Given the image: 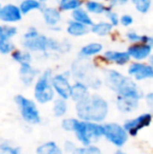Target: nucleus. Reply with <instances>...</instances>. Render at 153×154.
I'll list each match as a JSON object with an SVG mask.
<instances>
[{
  "instance_id": "1",
  "label": "nucleus",
  "mask_w": 153,
  "mask_h": 154,
  "mask_svg": "<svg viewBox=\"0 0 153 154\" xmlns=\"http://www.w3.org/2000/svg\"><path fill=\"white\" fill-rule=\"evenodd\" d=\"M109 112L108 102L99 94H89L76 104V114L80 121L101 124Z\"/></svg>"
},
{
  "instance_id": "2",
  "label": "nucleus",
  "mask_w": 153,
  "mask_h": 154,
  "mask_svg": "<svg viewBox=\"0 0 153 154\" xmlns=\"http://www.w3.org/2000/svg\"><path fill=\"white\" fill-rule=\"evenodd\" d=\"M106 84L118 97H127L139 101L144 97V93L134 81L113 69L106 72Z\"/></svg>"
},
{
  "instance_id": "3",
  "label": "nucleus",
  "mask_w": 153,
  "mask_h": 154,
  "mask_svg": "<svg viewBox=\"0 0 153 154\" xmlns=\"http://www.w3.org/2000/svg\"><path fill=\"white\" fill-rule=\"evenodd\" d=\"M78 142H80L84 147L90 146L93 142H96L103 137L104 130H103V124H96L91 122H85L76 119L74 129Z\"/></svg>"
},
{
  "instance_id": "4",
  "label": "nucleus",
  "mask_w": 153,
  "mask_h": 154,
  "mask_svg": "<svg viewBox=\"0 0 153 154\" xmlns=\"http://www.w3.org/2000/svg\"><path fill=\"white\" fill-rule=\"evenodd\" d=\"M51 77H53L51 71L47 69L38 78L34 88V97L38 103L47 104L53 101L55 97V91L50 83Z\"/></svg>"
},
{
  "instance_id": "5",
  "label": "nucleus",
  "mask_w": 153,
  "mask_h": 154,
  "mask_svg": "<svg viewBox=\"0 0 153 154\" xmlns=\"http://www.w3.org/2000/svg\"><path fill=\"white\" fill-rule=\"evenodd\" d=\"M14 100L21 116L25 122L32 125H37L41 122L40 112H39L37 104L33 100L27 99L22 94H17Z\"/></svg>"
},
{
  "instance_id": "6",
  "label": "nucleus",
  "mask_w": 153,
  "mask_h": 154,
  "mask_svg": "<svg viewBox=\"0 0 153 154\" xmlns=\"http://www.w3.org/2000/svg\"><path fill=\"white\" fill-rule=\"evenodd\" d=\"M103 130H104L103 136L118 148L123 147L128 140V134L120 124L106 123L103 125Z\"/></svg>"
},
{
  "instance_id": "7",
  "label": "nucleus",
  "mask_w": 153,
  "mask_h": 154,
  "mask_svg": "<svg viewBox=\"0 0 153 154\" xmlns=\"http://www.w3.org/2000/svg\"><path fill=\"white\" fill-rule=\"evenodd\" d=\"M152 122V114L150 112H144L134 119L127 120L123 125V128L127 132L128 136L135 137L141 130L150 126Z\"/></svg>"
},
{
  "instance_id": "8",
  "label": "nucleus",
  "mask_w": 153,
  "mask_h": 154,
  "mask_svg": "<svg viewBox=\"0 0 153 154\" xmlns=\"http://www.w3.org/2000/svg\"><path fill=\"white\" fill-rule=\"evenodd\" d=\"M51 87L54 91L59 95L60 99L68 100L70 97V89H72V84L68 80V72L59 73L54 77H51Z\"/></svg>"
},
{
  "instance_id": "9",
  "label": "nucleus",
  "mask_w": 153,
  "mask_h": 154,
  "mask_svg": "<svg viewBox=\"0 0 153 154\" xmlns=\"http://www.w3.org/2000/svg\"><path fill=\"white\" fill-rule=\"evenodd\" d=\"M128 73L134 78L136 81H143L153 78V68L151 64L135 62L129 66Z\"/></svg>"
},
{
  "instance_id": "10",
  "label": "nucleus",
  "mask_w": 153,
  "mask_h": 154,
  "mask_svg": "<svg viewBox=\"0 0 153 154\" xmlns=\"http://www.w3.org/2000/svg\"><path fill=\"white\" fill-rule=\"evenodd\" d=\"M151 49H152L151 45L144 44V43L139 42L129 46L126 53L128 54L130 58H133V59L137 60V61H142V60H145L148 57H150Z\"/></svg>"
},
{
  "instance_id": "11",
  "label": "nucleus",
  "mask_w": 153,
  "mask_h": 154,
  "mask_svg": "<svg viewBox=\"0 0 153 154\" xmlns=\"http://www.w3.org/2000/svg\"><path fill=\"white\" fill-rule=\"evenodd\" d=\"M22 18L19 6L15 4H6L0 8V20L3 22H17Z\"/></svg>"
},
{
  "instance_id": "12",
  "label": "nucleus",
  "mask_w": 153,
  "mask_h": 154,
  "mask_svg": "<svg viewBox=\"0 0 153 154\" xmlns=\"http://www.w3.org/2000/svg\"><path fill=\"white\" fill-rule=\"evenodd\" d=\"M47 39L43 35H38L33 39H27L23 41V46L29 51H45L47 49Z\"/></svg>"
},
{
  "instance_id": "13",
  "label": "nucleus",
  "mask_w": 153,
  "mask_h": 154,
  "mask_svg": "<svg viewBox=\"0 0 153 154\" xmlns=\"http://www.w3.org/2000/svg\"><path fill=\"white\" fill-rule=\"evenodd\" d=\"M89 94V88L86 84L82 83V82H76L74 85H72L69 99H72L76 103H79L84 99H86Z\"/></svg>"
},
{
  "instance_id": "14",
  "label": "nucleus",
  "mask_w": 153,
  "mask_h": 154,
  "mask_svg": "<svg viewBox=\"0 0 153 154\" xmlns=\"http://www.w3.org/2000/svg\"><path fill=\"white\" fill-rule=\"evenodd\" d=\"M20 79L23 82V84L26 86H29L35 80L38 71L31 65V63H23L20 64Z\"/></svg>"
},
{
  "instance_id": "15",
  "label": "nucleus",
  "mask_w": 153,
  "mask_h": 154,
  "mask_svg": "<svg viewBox=\"0 0 153 154\" xmlns=\"http://www.w3.org/2000/svg\"><path fill=\"white\" fill-rule=\"evenodd\" d=\"M104 59L108 62L115 63L118 65H125L130 61V57L126 51H108L104 54Z\"/></svg>"
},
{
  "instance_id": "16",
  "label": "nucleus",
  "mask_w": 153,
  "mask_h": 154,
  "mask_svg": "<svg viewBox=\"0 0 153 154\" xmlns=\"http://www.w3.org/2000/svg\"><path fill=\"white\" fill-rule=\"evenodd\" d=\"M139 102L136 100L132 99H127V97H116V106L118 109L123 113H129V112H133L134 110L137 109L139 107Z\"/></svg>"
},
{
  "instance_id": "17",
  "label": "nucleus",
  "mask_w": 153,
  "mask_h": 154,
  "mask_svg": "<svg viewBox=\"0 0 153 154\" xmlns=\"http://www.w3.org/2000/svg\"><path fill=\"white\" fill-rule=\"evenodd\" d=\"M43 18H44L46 24L50 26H55L61 20V14L55 8H46L43 10Z\"/></svg>"
},
{
  "instance_id": "18",
  "label": "nucleus",
  "mask_w": 153,
  "mask_h": 154,
  "mask_svg": "<svg viewBox=\"0 0 153 154\" xmlns=\"http://www.w3.org/2000/svg\"><path fill=\"white\" fill-rule=\"evenodd\" d=\"M37 154H64L63 150L58 146L56 142H46L40 145L36 150Z\"/></svg>"
},
{
  "instance_id": "19",
  "label": "nucleus",
  "mask_w": 153,
  "mask_h": 154,
  "mask_svg": "<svg viewBox=\"0 0 153 154\" xmlns=\"http://www.w3.org/2000/svg\"><path fill=\"white\" fill-rule=\"evenodd\" d=\"M72 19H74V21H76V22H79L83 25H86V26H91V25L93 24V22H92L89 15L86 13L85 10H83V8H81L72 11Z\"/></svg>"
},
{
  "instance_id": "20",
  "label": "nucleus",
  "mask_w": 153,
  "mask_h": 154,
  "mask_svg": "<svg viewBox=\"0 0 153 154\" xmlns=\"http://www.w3.org/2000/svg\"><path fill=\"white\" fill-rule=\"evenodd\" d=\"M89 32V29L86 25H83L79 22H76V21H70L68 23L67 26V32L72 36H76V37H80L83 36V35L87 34Z\"/></svg>"
},
{
  "instance_id": "21",
  "label": "nucleus",
  "mask_w": 153,
  "mask_h": 154,
  "mask_svg": "<svg viewBox=\"0 0 153 154\" xmlns=\"http://www.w3.org/2000/svg\"><path fill=\"white\" fill-rule=\"evenodd\" d=\"M103 49V45L101 43H90V44L85 45L84 47H82L81 51H80V55L82 57H91V56H96L98 54H100Z\"/></svg>"
},
{
  "instance_id": "22",
  "label": "nucleus",
  "mask_w": 153,
  "mask_h": 154,
  "mask_svg": "<svg viewBox=\"0 0 153 154\" xmlns=\"http://www.w3.org/2000/svg\"><path fill=\"white\" fill-rule=\"evenodd\" d=\"M112 27L113 26L109 22H100L96 24H92L90 26V31L99 36H106V35L110 34Z\"/></svg>"
},
{
  "instance_id": "23",
  "label": "nucleus",
  "mask_w": 153,
  "mask_h": 154,
  "mask_svg": "<svg viewBox=\"0 0 153 154\" xmlns=\"http://www.w3.org/2000/svg\"><path fill=\"white\" fill-rule=\"evenodd\" d=\"M41 8H42V4L37 0H23L19 6L22 15H26L27 13L34 10H40Z\"/></svg>"
},
{
  "instance_id": "24",
  "label": "nucleus",
  "mask_w": 153,
  "mask_h": 154,
  "mask_svg": "<svg viewBox=\"0 0 153 154\" xmlns=\"http://www.w3.org/2000/svg\"><path fill=\"white\" fill-rule=\"evenodd\" d=\"M67 103H66L65 100L63 99H57L54 103V107H53V112L55 114V116L57 118H61V116H65L66 112H67Z\"/></svg>"
},
{
  "instance_id": "25",
  "label": "nucleus",
  "mask_w": 153,
  "mask_h": 154,
  "mask_svg": "<svg viewBox=\"0 0 153 154\" xmlns=\"http://www.w3.org/2000/svg\"><path fill=\"white\" fill-rule=\"evenodd\" d=\"M17 34V29L11 25H0V40H11Z\"/></svg>"
},
{
  "instance_id": "26",
  "label": "nucleus",
  "mask_w": 153,
  "mask_h": 154,
  "mask_svg": "<svg viewBox=\"0 0 153 154\" xmlns=\"http://www.w3.org/2000/svg\"><path fill=\"white\" fill-rule=\"evenodd\" d=\"M86 10L90 13H93V14H103L104 12H106V8L105 5H103L102 3L98 1H92V0H89L85 3Z\"/></svg>"
},
{
  "instance_id": "27",
  "label": "nucleus",
  "mask_w": 153,
  "mask_h": 154,
  "mask_svg": "<svg viewBox=\"0 0 153 154\" xmlns=\"http://www.w3.org/2000/svg\"><path fill=\"white\" fill-rule=\"evenodd\" d=\"M59 5L64 11H75L77 8H81V0H60Z\"/></svg>"
},
{
  "instance_id": "28",
  "label": "nucleus",
  "mask_w": 153,
  "mask_h": 154,
  "mask_svg": "<svg viewBox=\"0 0 153 154\" xmlns=\"http://www.w3.org/2000/svg\"><path fill=\"white\" fill-rule=\"evenodd\" d=\"M13 59L16 62L23 64V63H31L32 56L29 51H15L12 54Z\"/></svg>"
},
{
  "instance_id": "29",
  "label": "nucleus",
  "mask_w": 153,
  "mask_h": 154,
  "mask_svg": "<svg viewBox=\"0 0 153 154\" xmlns=\"http://www.w3.org/2000/svg\"><path fill=\"white\" fill-rule=\"evenodd\" d=\"M72 154H103V153L98 146L90 145V146H86V147L84 146L77 147V149L72 152Z\"/></svg>"
},
{
  "instance_id": "30",
  "label": "nucleus",
  "mask_w": 153,
  "mask_h": 154,
  "mask_svg": "<svg viewBox=\"0 0 153 154\" xmlns=\"http://www.w3.org/2000/svg\"><path fill=\"white\" fill-rule=\"evenodd\" d=\"M139 13H147L151 8V0H131Z\"/></svg>"
},
{
  "instance_id": "31",
  "label": "nucleus",
  "mask_w": 153,
  "mask_h": 154,
  "mask_svg": "<svg viewBox=\"0 0 153 154\" xmlns=\"http://www.w3.org/2000/svg\"><path fill=\"white\" fill-rule=\"evenodd\" d=\"M15 46L10 40H0V53L6 55L14 51Z\"/></svg>"
},
{
  "instance_id": "32",
  "label": "nucleus",
  "mask_w": 153,
  "mask_h": 154,
  "mask_svg": "<svg viewBox=\"0 0 153 154\" xmlns=\"http://www.w3.org/2000/svg\"><path fill=\"white\" fill-rule=\"evenodd\" d=\"M0 151L4 154H20L18 147H12L10 145H0Z\"/></svg>"
},
{
  "instance_id": "33",
  "label": "nucleus",
  "mask_w": 153,
  "mask_h": 154,
  "mask_svg": "<svg viewBox=\"0 0 153 154\" xmlns=\"http://www.w3.org/2000/svg\"><path fill=\"white\" fill-rule=\"evenodd\" d=\"M75 122H76V119L74 118H69V119H64L61 123V126L63 128V130L68 132H72V129H74L75 126Z\"/></svg>"
},
{
  "instance_id": "34",
  "label": "nucleus",
  "mask_w": 153,
  "mask_h": 154,
  "mask_svg": "<svg viewBox=\"0 0 153 154\" xmlns=\"http://www.w3.org/2000/svg\"><path fill=\"white\" fill-rule=\"evenodd\" d=\"M106 16H107V18L109 19V21H110V24L112 25H118V23H120V18H118V16L115 14V13H113V12H111L110 10H107L106 11Z\"/></svg>"
},
{
  "instance_id": "35",
  "label": "nucleus",
  "mask_w": 153,
  "mask_h": 154,
  "mask_svg": "<svg viewBox=\"0 0 153 154\" xmlns=\"http://www.w3.org/2000/svg\"><path fill=\"white\" fill-rule=\"evenodd\" d=\"M126 37L128 38V40L129 41H131V42H134V43H139L141 42V38H142V36H139V34H136L135 32H127V35H126Z\"/></svg>"
},
{
  "instance_id": "36",
  "label": "nucleus",
  "mask_w": 153,
  "mask_h": 154,
  "mask_svg": "<svg viewBox=\"0 0 153 154\" xmlns=\"http://www.w3.org/2000/svg\"><path fill=\"white\" fill-rule=\"evenodd\" d=\"M120 22L123 26H129V25H131L133 23V19L130 15H124V16L121 17Z\"/></svg>"
},
{
  "instance_id": "37",
  "label": "nucleus",
  "mask_w": 153,
  "mask_h": 154,
  "mask_svg": "<svg viewBox=\"0 0 153 154\" xmlns=\"http://www.w3.org/2000/svg\"><path fill=\"white\" fill-rule=\"evenodd\" d=\"M38 32L36 29H34V27H31V29H29L24 34V40H27V39H33L35 38V37L38 36Z\"/></svg>"
},
{
  "instance_id": "38",
  "label": "nucleus",
  "mask_w": 153,
  "mask_h": 154,
  "mask_svg": "<svg viewBox=\"0 0 153 154\" xmlns=\"http://www.w3.org/2000/svg\"><path fill=\"white\" fill-rule=\"evenodd\" d=\"M64 148H65V151H66L67 153L72 154V152H74V151L77 149V146H76V144H75V143L67 140V142H65V145H64Z\"/></svg>"
},
{
  "instance_id": "39",
  "label": "nucleus",
  "mask_w": 153,
  "mask_h": 154,
  "mask_svg": "<svg viewBox=\"0 0 153 154\" xmlns=\"http://www.w3.org/2000/svg\"><path fill=\"white\" fill-rule=\"evenodd\" d=\"M145 100L147 101L148 105L151 106L152 103H153V94H152V93H148V94L145 97Z\"/></svg>"
},
{
  "instance_id": "40",
  "label": "nucleus",
  "mask_w": 153,
  "mask_h": 154,
  "mask_svg": "<svg viewBox=\"0 0 153 154\" xmlns=\"http://www.w3.org/2000/svg\"><path fill=\"white\" fill-rule=\"evenodd\" d=\"M111 4L112 5H116V4H124L127 2V0H111Z\"/></svg>"
},
{
  "instance_id": "41",
  "label": "nucleus",
  "mask_w": 153,
  "mask_h": 154,
  "mask_svg": "<svg viewBox=\"0 0 153 154\" xmlns=\"http://www.w3.org/2000/svg\"><path fill=\"white\" fill-rule=\"evenodd\" d=\"M115 154H127V153L123 152V151H116V152H115Z\"/></svg>"
},
{
  "instance_id": "42",
  "label": "nucleus",
  "mask_w": 153,
  "mask_h": 154,
  "mask_svg": "<svg viewBox=\"0 0 153 154\" xmlns=\"http://www.w3.org/2000/svg\"><path fill=\"white\" fill-rule=\"evenodd\" d=\"M37 1H39L41 3V2H44V1H46V0H37Z\"/></svg>"
},
{
  "instance_id": "43",
  "label": "nucleus",
  "mask_w": 153,
  "mask_h": 154,
  "mask_svg": "<svg viewBox=\"0 0 153 154\" xmlns=\"http://www.w3.org/2000/svg\"><path fill=\"white\" fill-rule=\"evenodd\" d=\"M92 1H96V0H92Z\"/></svg>"
},
{
  "instance_id": "44",
  "label": "nucleus",
  "mask_w": 153,
  "mask_h": 154,
  "mask_svg": "<svg viewBox=\"0 0 153 154\" xmlns=\"http://www.w3.org/2000/svg\"><path fill=\"white\" fill-rule=\"evenodd\" d=\"M0 8H1V5H0Z\"/></svg>"
}]
</instances>
